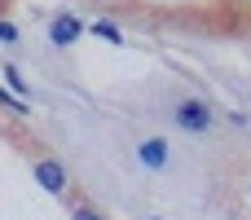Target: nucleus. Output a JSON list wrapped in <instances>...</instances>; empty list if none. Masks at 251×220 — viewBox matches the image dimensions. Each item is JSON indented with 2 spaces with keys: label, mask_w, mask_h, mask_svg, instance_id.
<instances>
[{
  "label": "nucleus",
  "mask_w": 251,
  "mask_h": 220,
  "mask_svg": "<svg viewBox=\"0 0 251 220\" xmlns=\"http://www.w3.org/2000/svg\"><path fill=\"white\" fill-rule=\"evenodd\" d=\"M176 123L185 132H207L212 128V106L207 101H181L176 106Z\"/></svg>",
  "instance_id": "obj_1"
},
{
  "label": "nucleus",
  "mask_w": 251,
  "mask_h": 220,
  "mask_svg": "<svg viewBox=\"0 0 251 220\" xmlns=\"http://www.w3.org/2000/svg\"><path fill=\"white\" fill-rule=\"evenodd\" d=\"M0 71H4V79L13 84V93H18V97H26V93H31V88H26V79L18 75V66H0Z\"/></svg>",
  "instance_id": "obj_6"
},
{
  "label": "nucleus",
  "mask_w": 251,
  "mask_h": 220,
  "mask_svg": "<svg viewBox=\"0 0 251 220\" xmlns=\"http://www.w3.org/2000/svg\"><path fill=\"white\" fill-rule=\"evenodd\" d=\"M35 181L49 190V194H66V172H62V163H53V159H35Z\"/></svg>",
  "instance_id": "obj_2"
},
{
  "label": "nucleus",
  "mask_w": 251,
  "mask_h": 220,
  "mask_svg": "<svg viewBox=\"0 0 251 220\" xmlns=\"http://www.w3.org/2000/svg\"><path fill=\"white\" fill-rule=\"evenodd\" d=\"M93 35H101V40H110V44H124V31H119L115 22H106V18L93 22Z\"/></svg>",
  "instance_id": "obj_5"
},
{
  "label": "nucleus",
  "mask_w": 251,
  "mask_h": 220,
  "mask_svg": "<svg viewBox=\"0 0 251 220\" xmlns=\"http://www.w3.org/2000/svg\"><path fill=\"white\" fill-rule=\"evenodd\" d=\"M150 220H159V216H150Z\"/></svg>",
  "instance_id": "obj_10"
},
{
  "label": "nucleus",
  "mask_w": 251,
  "mask_h": 220,
  "mask_svg": "<svg viewBox=\"0 0 251 220\" xmlns=\"http://www.w3.org/2000/svg\"><path fill=\"white\" fill-rule=\"evenodd\" d=\"M0 106H9L13 115H26V110H31V106H22V97H9L4 88H0Z\"/></svg>",
  "instance_id": "obj_7"
},
{
  "label": "nucleus",
  "mask_w": 251,
  "mask_h": 220,
  "mask_svg": "<svg viewBox=\"0 0 251 220\" xmlns=\"http://www.w3.org/2000/svg\"><path fill=\"white\" fill-rule=\"evenodd\" d=\"M49 40H53V44H71V40H79V18H75V13H62V18H53V26H49Z\"/></svg>",
  "instance_id": "obj_4"
},
{
  "label": "nucleus",
  "mask_w": 251,
  "mask_h": 220,
  "mask_svg": "<svg viewBox=\"0 0 251 220\" xmlns=\"http://www.w3.org/2000/svg\"><path fill=\"white\" fill-rule=\"evenodd\" d=\"M0 44H18V26L13 22H0Z\"/></svg>",
  "instance_id": "obj_8"
},
{
  "label": "nucleus",
  "mask_w": 251,
  "mask_h": 220,
  "mask_svg": "<svg viewBox=\"0 0 251 220\" xmlns=\"http://www.w3.org/2000/svg\"><path fill=\"white\" fill-rule=\"evenodd\" d=\"M71 216H75V220H106V216H101V212H93V207H75Z\"/></svg>",
  "instance_id": "obj_9"
},
{
  "label": "nucleus",
  "mask_w": 251,
  "mask_h": 220,
  "mask_svg": "<svg viewBox=\"0 0 251 220\" xmlns=\"http://www.w3.org/2000/svg\"><path fill=\"white\" fill-rule=\"evenodd\" d=\"M137 159H141L150 172H163V168H168V141H163V137H146V141L137 146Z\"/></svg>",
  "instance_id": "obj_3"
}]
</instances>
